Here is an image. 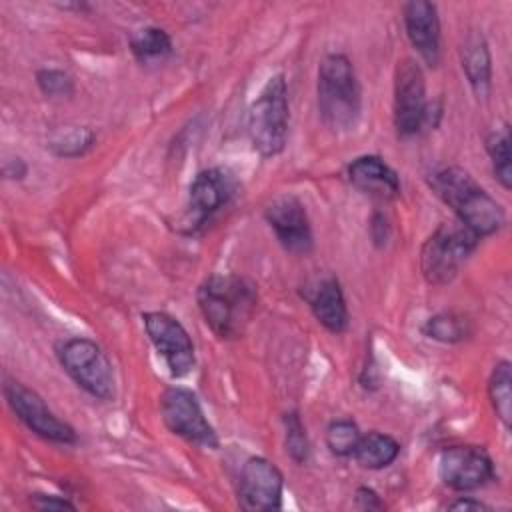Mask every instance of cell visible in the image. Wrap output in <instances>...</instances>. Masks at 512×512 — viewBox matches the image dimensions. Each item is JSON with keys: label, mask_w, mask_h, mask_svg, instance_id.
<instances>
[{"label": "cell", "mask_w": 512, "mask_h": 512, "mask_svg": "<svg viewBox=\"0 0 512 512\" xmlns=\"http://www.w3.org/2000/svg\"><path fill=\"white\" fill-rule=\"evenodd\" d=\"M406 36L412 48L428 66L440 62V18L436 4L428 0H412L402 8Z\"/></svg>", "instance_id": "9a60e30c"}, {"label": "cell", "mask_w": 512, "mask_h": 512, "mask_svg": "<svg viewBox=\"0 0 512 512\" xmlns=\"http://www.w3.org/2000/svg\"><path fill=\"white\" fill-rule=\"evenodd\" d=\"M198 310L220 340L240 338L258 306L256 284L240 274H212L196 290Z\"/></svg>", "instance_id": "6da1fadb"}, {"label": "cell", "mask_w": 512, "mask_h": 512, "mask_svg": "<svg viewBox=\"0 0 512 512\" xmlns=\"http://www.w3.org/2000/svg\"><path fill=\"white\" fill-rule=\"evenodd\" d=\"M2 174L8 180H22L28 174V164L22 158H10L4 162Z\"/></svg>", "instance_id": "1f68e13d"}, {"label": "cell", "mask_w": 512, "mask_h": 512, "mask_svg": "<svg viewBox=\"0 0 512 512\" xmlns=\"http://www.w3.org/2000/svg\"><path fill=\"white\" fill-rule=\"evenodd\" d=\"M142 324L148 340L164 360L172 378H184L196 364V350L190 334L178 318L168 312H144Z\"/></svg>", "instance_id": "8fae6325"}, {"label": "cell", "mask_w": 512, "mask_h": 512, "mask_svg": "<svg viewBox=\"0 0 512 512\" xmlns=\"http://www.w3.org/2000/svg\"><path fill=\"white\" fill-rule=\"evenodd\" d=\"M480 238L466 226L442 222L420 248V272L432 286L450 284L478 248Z\"/></svg>", "instance_id": "5b68a950"}, {"label": "cell", "mask_w": 512, "mask_h": 512, "mask_svg": "<svg viewBox=\"0 0 512 512\" xmlns=\"http://www.w3.org/2000/svg\"><path fill=\"white\" fill-rule=\"evenodd\" d=\"M306 300L318 324H322L328 332L342 334L348 328L350 316H348L346 298L338 278L328 276L320 280L312 288V292L306 296Z\"/></svg>", "instance_id": "e0dca14e"}, {"label": "cell", "mask_w": 512, "mask_h": 512, "mask_svg": "<svg viewBox=\"0 0 512 512\" xmlns=\"http://www.w3.org/2000/svg\"><path fill=\"white\" fill-rule=\"evenodd\" d=\"M354 500H356V506H358L360 510H384L382 498H380L372 488H368V486L356 488Z\"/></svg>", "instance_id": "f546056e"}, {"label": "cell", "mask_w": 512, "mask_h": 512, "mask_svg": "<svg viewBox=\"0 0 512 512\" xmlns=\"http://www.w3.org/2000/svg\"><path fill=\"white\" fill-rule=\"evenodd\" d=\"M96 142V134L88 126H62L48 138L46 148L58 158H78Z\"/></svg>", "instance_id": "603a6c76"}, {"label": "cell", "mask_w": 512, "mask_h": 512, "mask_svg": "<svg viewBox=\"0 0 512 512\" xmlns=\"http://www.w3.org/2000/svg\"><path fill=\"white\" fill-rule=\"evenodd\" d=\"M448 510H464V512H478V510H490L488 504H484L482 500L478 498H472V496H458L456 500L448 502L446 506Z\"/></svg>", "instance_id": "4dcf8cb0"}, {"label": "cell", "mask_w": 512, "mask_h": 512, "mask_svg": "<svg viewBox=\"0 0 512 512\" xmlns=\"http://www.w3.org/2000/svg\"><path fill=\"white\" fill-rule=\"evenodd\" d=\"M264 220L274 230L276 240L286 252L294 256H306L312 252L314 236H312L310 218L304 204L296 196L292 194L276 196L264 208Z\"/></svg>", "instance_id": "5bb4252c"}, {"label": "cell", "mask_w": 512, "mask_h": 512, "mask_svg": "<svg viewBox=\"0 0 512 512\" xmlns=\"http://www.w3.org/2000/svg\"><path fill=\"white\" fill-rule=\"evenodd\" d=\"M56 358L62 370L92 398L110 402L116 398L114 368L104 350L90 338L74 336L58 342Z\"/></svg>", "instance_id": "8992f818"}, {"label": "cell", "mask_w": 512, "mask_h": 512, "mask_svg": "<svg viewBox=\"0 0 512 512\" xmlns=\"http://www.w3.org/2000/svg\"><path fill=\"white\" fill-rule=\"evenodd\" d=\"M36 84L44 96L64 98L74 94V80L60 68H40L36 72Z\"/></svg>", "instance_id": "4316f807"}, {"label": "cell", "mask_w": 512, "mask_h": 512, "mask_svg": "<svg viewBox=\"0 0 512 512\" xmlns=\"http://www.w3.org/2000/svg\"><path fill=\"white\" fill-rule=\"evenodd\" d=\"M426 78L414 58H402L394 72V128L400 138H412L430 124Z\"/></svg>", "instance_id": "52a82bcc"}, {"label": "cell", "mask_w": 512, "mask_h": 512, "mask_svg": "<svg viewBox=\"0 0 512 512\" xmlns=\"http://www.w3.org/2000/svg\"><path fill=\"white\" fill-rule=\"evenodd\" d=\"M284 424V450L294 464H306L310 458V440L298 410L282 414Z\"/></svg>", "instance_id": "d4e9b609"}, {"label": "cell", "mask_w": 512, "mask_h": 512, "mask_svg": "<svg viewBox=\"0 0 512 512\" xmlns=\"http://www.w3.org/2000/svg\"><path fill=\"white\" fill-rule=\"evenodd\" d=\"M486 154L490 158L492 174L504 190L512 188V150H510V126L504 122L490 130L484 140Z\"/></svg>", "instance_id": "ffe728a7"}, {"label": "cell", "mask_w": 512, "mask_h": 512, "mask_svg": "<svg viewBox=\"0 0 512 512\" xmlns=\"http://www.w3.org/2000/svg\"><path fill=\"white\" fill-rule=\"evenodd\" d=\"M422 332L436 342L456 344L472 334V324L458 312H438L424 322Z\"/></svg>", "instance_id": "cb8c5ba5"}, {"label": "cell", "mask_w": 512, "mask_h": 512, "mask_svg": "<svg viewBox=\"0 0 512 512\" xmlns=\"http://www.w3.org/2000/svg\"><path fill=\"white\" fill-rule=\"evenodd\" d=\"M460 64L476 98H488L492 88V56L482 32L466 34L460 46Z\"/></svg>", "instance_id": "ac0fdd59"}, {"label": "cell", "mask_w": 512, "mask_h": 512, "mask_svg": "<svg viewBox=\"0 0 512 512\" xmlns=\"http://www.w3.org/2000/svg\"><path fill=\"white\" fill-rule=\"evenodd\" d=\"M290 104L288 84L282 72L270 76L248 108V138L262 158L278 156L288 140Z\"/></svg>", "instance_id": "277c9868"}, {"label": "cell", "mask_w": 512, "mask_h": 512, "mask_svg": "<svg viewBox=\"0 0 512 512\" xmlns=\"http://www.w3.org/2000/svg\"><path fill=\"white\" fill-rule=\"evenodd\" d=\"M438 476L454 492H472L494 480V462L486 448L460 444L448 446L438 458Z\"/></svg>", "instance_id": "7c38bea8"}, {"label": "cell", "mask_w": 512, "mask_h": 512, "mask_svg": "<svg viewBox=\"0 0 512 512\" xmlns=\"http://www.w3.org/2000/svg\"><path fill=\"white\" fill-rule=\"evenodd\" d=\"M400 454V442L384 432L370 430L360 434L352 458L364 470H382L388 468Z\"/></svg>", "instance_id": "d6986e66"}, {"label": "cell", "mask_w": 512, "mask_h": 512, "mask_svg": "<svg viewBox=\"0 0 512 512\" xmlns=\"http://www.w3.org/2000/svg\"><path fill=\"white\" fill-rule=\"evenodd\" d=\"M284 476L264 456H252L242 464L238 476V504L246 512H272L282 508Z\"/></svg>", "instance_id": "4fadbf2b"}, {"label": "cell", "mask_w": 512, "mask_h": 512, "mask_svg": "<svg viewBox=\"0 0 512 512\" xmlns=\"http://www.w3.org/2000/svg\"><path fill=\"white\" fill-rule=\"evenodd\" d=\"M428 186L454 212L456 220L478 238L492 236L506 224L500 202L460 166H446L432 172Z\"/></svg>", "instance_id": "7a4b0ae2"}, {"label": "cell", "mask_w": 512, "mask_h": 512, "mask_svg": "<svg viewBox=\"0 0 512 512\" xmlns=\"http://www.w3.org/2000/svg\"><path fill=\"white\" fill-rule=\"evenodd\" d=\"M238 182L228 168L212 166L200 170L188 188V200L180 218L182 230L192 234L200 230L218 210L236 194Z\"/></svg>", "instance_id": "9c48e42d"}, {"label": "cell", "mask_w": 512, "mask_h": 512, "mask_svg": "<svg viewBox=\"0 0 512 512\" xmlns=\"http://www.w3.org/2000/svg\"><path fill=\"white\" fill-rule=\"evenodd\" d=\"M160 416L164 426L178 438L216 450L220 446L214 426L202 412L196 394L184 386H170L160 396Z\"/></svg>", "instance_id": "ba28073f"}, {"label": "cell", "mask_w": 512, "mask_h": 512, "mask_svg": "<svg viewBox=\"0 0 512 512\" xmlns=\"http://www.w3.org/2000/svg\"><path fill=\"white\" fill-rule=\"evenodd\" d=\"M2 392L14 416L36 436L64 446L78 442L76 430L68 422L58 418L42 400V396L24 386L22 382L6 380Z\"/></svg>", "instance_id": "30bf717a"}, {"label": "cell", "mask_w": 512, "mask_h": 512, "mask_svg": "<svg viewBox=\"0 0 512 512\" xmlns=\"http://www.w3.org/2000/svg\"><path fill=\"white\" fill-rule=\"evenodd\" d=\"M488 398L498 416V420L510 428L512 426V364L508 360H498L488 378Z\"/></svg>", "instance_id": "44dd1931"}, {"label": "cell", "mask_w": 512, "mask_h": 512, "mask_svg": "<svg viewBox=\"0 0 512 512\" xmlns=\"http://www.w3.org/2000/svg\"><path fill=\"white\" fill-rule=\"evenodd\" d=\"M132 56L146 64L152 60H162L172 54V38L164 28L158 26H144L134 30L128 40Z\"/></svg>", "instance_id": "7402d4cb"}, {"label": "cell", "mask_w": 512, "mask_h": 512, "mask_svg": "<svg viewBox=\"0 0 512 512\" xmlns=\"http://www.w3.org/2000/svg\"><path fill=\"white\" fill-rule=\"evenodd\" d=\"M350 184L362 194L388 202L400 194L398 172L376 154H364L350 162L348 166Z\"/></svg>", "instance_id": "2e32d148"}, {"label": "cell", "mask_w": 512, "mask_h": 512, "mask_svg": "<svg viewBox=\"0 0 512 512\" xmlns=\"http://www.w3.org/2000/svg\"><path fill=\"white\" fill-rule=\"evenodd\" d=\"M370 236L376 246H384L390 238V222L382 212H374L370 220Z\"/></svg>", "instance_id": "f1b7e54d"}, {"label": "cell", "mask_w": 512, "mask_h": 512, "mask_svg": "<svg viewBox=\"0 0 512 512\" xmlns=\"http://www.w3.org/2000/svg\"><path fill=\"white\" fill-rule=\"evenodd\" d=\"M360 428L350 418H336L326 428V446L338 458H348L354 454L360 440Z\"/></svg>", "instance_id": "484cf974"}, {"label": "cell", "mask_w": 512, "mask_h": 512, "mask_svg": "<svg viewBox=\"0 0 512 512\" xmlns=\"http://www.w3.org/2000/svg\"><path fill=\"white\" fill-rule=\"evenodd\" d=\"M316 102L322 122L332 132H350L362 114V88L352 60L330 52L318 64Z\"/></svg>", "instance_id": "3957f363"}, {"label": "cell", "mask_w": 512, "mask_h": 512, "mask_svg": "<svg viewBox=\"0 0 512 512\" xmlns=\"http://www.w3.org/2000/svg\"><path fill=\"white\" fill-rule=\"evenodd\" d=\"M30 504L36 510H76V504L70 502L64 496H56V494H32L30 496Z\"/></svg>", "instance_id": "83f0119b"}]
</instances>
